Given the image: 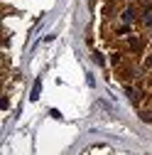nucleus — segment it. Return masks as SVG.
<instances>
[{"label":"nucleus","instance_id":"obj_1","mask_svg":"<svg viewBox=\"0 0 152 155\" xmlns=\"http://www.w3.org/2000/svg\"><path fill=\"white\" fill-rule=\"evenodd\" d=\"M39 89H42V86H39V81H37V84H34V89H32V101H37V98H39Z\"/></svg>","mask_w":152,"mask_h":155}]
</instances>
